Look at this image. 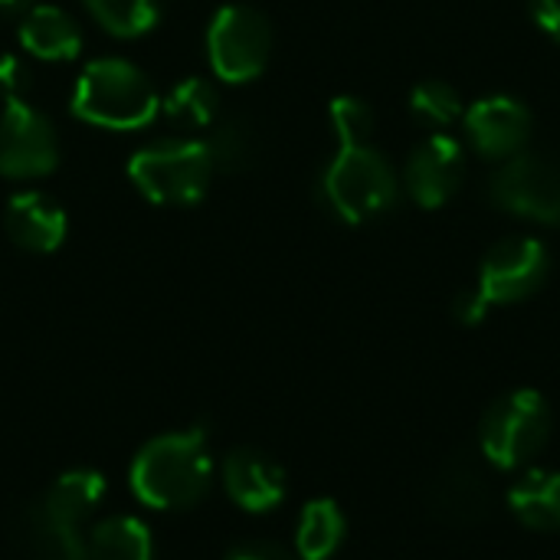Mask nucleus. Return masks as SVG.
Returning a JSON list of instances; mask_svg holds the SVG:
<instances>
[{"label":"nucleus","mask_w":560,"mask_h":560,"mask_svg":"<svg viewBox=\"0 0 560 560\" xmlns=\"http://www.w3.org/2000/svg\"><path fill=\"white\" fill-rule=\"evenodd\" d=\"M427 495H430L433 515L443 518V522H450V525H479L489 515V505H492L489 482L466 459L446 463L433 476Z\"/></svg>","instance_id":"obj_13"},{"label":"nucleus","mask_w":560,"mask_h":560,"mask_svg":"<svg viewBox=\"0 0 560 560\" xmlns=\"http://www.w3.org/2000/svg\"><path fill=\"white\" fill-rule=\"evenodd\" d=\"M59 164V138L52 121L26 98L7 102L0 115V174L13 180H36Z\"/></svg>","instance_id":"obj_8"},{"label":"nucleus","mask_w":560,"mask_h":560,"mask_svg":"<svg viewBox=\"0 0 560 560\" xmlns=\"http://www.w3.org/2000/svg\"><path fill=\"white\" fill-rule=\"evenodd\" d=\"M226 560H295L285 548L279 545H266V541H253V545H240L233 548Z\"/></svg>","instance_id":"obj_27"},{"label":"nucleus","mask_w":560,"mask_h":560,"mask_svg":"<svg viewBox=\"0 0 560 560\" xmlns=\"http://www.w3.org/2000/svg\"><path fill=\"white\" fill-rule=\"evenodd\" d=\"M345 515L331 499H315L305 505L295 532V548L302 560H328L345 541Z\"/></svg>","instance_id":"obj_20"},{"label":"nucleus","mask_w":560,"mask_h":560,"mask_svg":"<svg viewBox=\"0 0 560 560\" xmlns=\"http://www.w3.org/2000/svg\"><path fill=\"white\" fill-rule=\"evenodd\" d=\"M548 436H551L548 400L532 387H518L512 394H502L489 407V413L482 417L479 446L486 463L509 472L528 466L548 446Z\"/></svg>","instance_id":"obj_5"},{"label":"nucleus","mask_w":560,"mask_h":560,"mask_svg":"<svg viewBox=\"0 0 560 560\" xmlns=\"http://www.w3.org/2000/svg\"><path fill=\"white\" fill-rule=\"evenodd\" d=\"M89 560H151V532L131 515L105 518L92 528L85 541Z\"/></svg>","instance_id":"obj_19"},{"label":"nucleus","mask_w":560,"mask_h":560,"mask_svg":"<svg viewBox=\"0 0 560 560\" xmlns=\"http://www.w3.org/2000/svg\"><path fill=\"white\" fill-rule=\"evenodd\" d=\"M548 269H551V259H548L545 243H538L535 236H505L486 253L479 266L476 292L482 295L489 308L512 305V302L535 295L545 285Z\"/></svg>","instance_id":"obj_9"},{"label":"nucleus","mask_w":560,"mask_h":560,"mask_svg":"<svg viewBox=\"0 0 560 560\" xmlns=\"http://www.w3.org/2000/svg\"><path fill=\"white\" fill-rule=\"evenodd\" d=\"M36 0H0V10H30Z\"/></svg>","instance_id":"obj_30"},{"label":"nucleus","mask_w":560,"mask_h":560,"mask_svg":"<svg viewBox=\"0 0 560 560\" xmlns=\"http://www.w3.org/2000/svg\"><path fill=\"white\" fill-rule=\"evenodd\" d=\"M79 525H69L43 509L36 499L23 512V532H26V548L33 560H89L85 541L75 532Z\"/></svg>","instance_id":"obj_17"},{"label":"nucleus","mask_w":560,"mask_h":560,"mask_svg":"<svg viewBox=\"0 0 560 560\" xmlns=\"http://www.w3.org/2000/svg\"><path fill=\"white\" fill-rule=\"evenodd\" d=\"M217 105H220L217 89L200 75H190V79L177 82L167 92V98L161 102L164 118L177 131H207V128H213L217 125Z\"/></svg>","instance_id":"obj_21"},{"label":"nucleus","mask_w":560,"mask_h":560,"mask_svg":"<svg viewBox=\"0 0 560 560\" xmlns=\"http://www.w3.org/2000/svg\"><path fill=\"white\" fill-rule=\"evenodd\" d=\"M16 36L26 56L46 59V62H69L82 49V33L75 20L62 7H52V3H33L30 10H23Z\"/></svg>","instance_id":"obj_15"},{"label":"nucleus","mask_w":560,"mask_h":560,"mask_svg":"<svg viewBox=\"0 0 560 560\" xmlns=\"http://www.w3.org/2000/svg\"><path fill=\"white\" fill-rule=\"evenodd\" d=\"M489 197L512 217L548 226L560 223V167L548 158L518 151L492 174Z\"/></svg>","instance_id":"obj_7"},{"label":"nucleus","mask_w":560,"mask_h":560,"mask_svg":"<svg viewBox=\"0 0 560 560\" xmlns=\"http://www.w3.org/2000/svg\"><path fill=\"white\" fill-rule=\"evenodd\" d=\"M328 121L338 138V148H354V144H371L374 131V112L364 98L358 95H338L328 105Z\"/></svg>","instance_id":"obj_25"},{"label":"nucleus","mask_w":560,"mask_h":560,"mask_svg":"<svg viewBox=\"0 0 560 560\" xmlns=\"http://www.w3.org/2000/svg\"><path fill=\"white\" fill-rule=\"evenodd\" d=\"M230 499L246 512H269L285 499V469L259 450H233L223 466Z\"/></svg>","instance_id":"obj_14"},{"label":"nucleus","mask_w":560,"mask_h":560,"mask_svg":"<svg viewBox=\"0 0 560 560\" xmlns=\"http://www.w3.org/2000/svg\"><path fill=\"white\" fill-rule=\"evenodd\" d=\"M128 177L144 200L158 207H187L203 200L213 177V161L207 141L164 138L135 151L128 161Z\"/></svg>","instance_id":"obj_3"},{"label":"nucleus","mask_w":560,"mask_h":560,"mask_svg":"<svg viewBox=\"0 0 560 560\" xmlns=\"http://www.w3.org/2000/svg\"><path fill=\"white\" fill-rule=\"evenodd\" d=\"M85 7L98 26L121 39L144 36L161 20V0H85Z\"/></svg>","instance_id":"obj_22"},{"label":"nucleus","mask_w":560,"mask_h":560,"mask_svg":"<svg viewBox=\"0 0 560 560\" xmlns=\"http://www.w3.org/2000/svg\"><path fill=\"white\" fill-rule=\"evenodd\" d=\"M3 226L7 236L26 249V253H56L69 233V217L59 207V200H52L43 190H20L7 200L3 210Z\"/></svg>","instance_id":"obj_12"},{"label":"nucleus","mask_w":560,"mask_h":560,"mask_svg":"<svg viewBox=\"0 0 560 560\" xmlns=\"http://www.w3.org/2000/svg\"><path fill=\"white\" fill-rule=\"evenodd\" d=\"M213 463L200 430L151 440L131 463V489L148 509L174 512L203 499Z\"/></svg>","instance_id":"obj_1"},{"label":"nucleus","mask_w":560,"mask_h":560,"mask_svg":"<svg viewBox=\"0 0 560 560\" xmlns=\"http://www.w3.org/2000/svg\"><path fill=\"white\" fill-rule=\"evenodd\" d=\"M463 128L482 158H512L532 138V112L512 95H489L463 112Z\"/></svg>","instance_id":"obj_11"},{"label":"nucleus","mask_w":560,"mask_h":560,"mask_svg":"<svg viewBox=\"0 0 560 560\" xmlns=\"http://www.w3.org/2000/svg\"><path fill=\"white\" fill-rule=\"evenodd\" d=\"M322 197L338 220L368 223L394 207L397 174L390 161L371 144L338 148L322 174Z\"/></svg>","instance_id":"obj_4"},{"label":"nucleus","mask_w":560,"mask_h":560,"mask_svg":"<svg viewBox=\"0 0 560 560\" xmlns=\"http://www.w3.org/2000/svg\"><path fill=\"white\" fill-rule=\"evenodd\" d=\"M410 115L420 125L443 131L463 118V95L456 85H450L443 79H427V82L413 85V92H410Z\"/></svg>","instance_id":"obj_24"},{"label":"nucleus","mask_w":560,"mask_h":560,"mask_svg":"<svg viewBox=\"0 0 560 560\" xmlns=\"http://www.w3.org/2000/svg\"><path fill=\"white\" fill-rule=\"evenodd\" d=\"M207 151L213 161V171H246L256 161V131L246 118H226L210 128Z\"/></svg>","instance_id":"obj_23"},{"label":"nucleus","mask_w":560,"mask_h":560,"mask_svg":"<svg viewBox=\"0 0 560 560\" xmlns=\"http://www.w3.org/2000/svg\"><path fill=\"white\" fill-rule=\"evenodd\" d=\"M538 26L560 43V0H532Z\"/></svg>","instance_id":"obj_29"},{"label":"nucleus","mask_w":560,"mask_h":560,"mask_svg":"<svg viewBox=\"0 0 560 560\" xmlns=\"http://www.w3.org/2000/svg\"><path fill=\"white\" fill-rule=\"evenodd\" d=\"M72 112L108 131H135L158 118L161 98L151 79L128 59H92L72 92Z\"/></svg>","instance_id":"obj_2"},{"label":"nucleus","mask_w":560,"mask_h":560,"mask_svg":"<svg viewBox=\"0 0 560 560\" xmlns=\"http://www.w3.org/2000/svg\"><path fill=\"white\" fill-rule=\"evenodd\" d=\"M512 515L532 532H560V472L532 469L509 492Z\"/></svg>","instance_id":"obj_16"},{"label":"nucleus","mask_w":560,"mask_h":560,"mask_svg":"<svg viewBox=\"0 0 560 560\" xmlns=\"http://www.w3.org/2000/svg\"><path fill=\"white\" fill-rule=\"evenodd\" d=\"M105 499V479L95 469H72L59 476L39 499L43 509L69 525H82Z\"/></svg>","instance_id":"obj_18"},{"label":"nucleus","mask_w":560,"mask_h":560,"mask_svg":"<svg viewBox=\"0 0 560 560\" xmlns=\"http://www.w3.org/2000/svg\"><path fill=\"white\" fill-rule=\"evenodd\" d=\"M26 89H30V66L23 56H0V95L7 102L13 98H26Z\"/></svg>","instance_id":"obj_26"},{"label":"nucleus","mask_w":560,"mask_h":560,"mask_svg":"<svg viewBox=\"0 0 560 560\" xmlns=\"http://www.w3.org/2000/svg\"><path fill=\"white\" fill-rule=\"evenodd\" d=\"M207 56L223 82H253L272 56L269 20L246 3H226L207 26Z\"/></svg>","instance_id":"obj_6"},{"label":"nucleus","mask_w":560,"mask_h":560,"mask_svg":"<svg viewBox=\"0 0 560 560\" xmlns=\"http://www.w3.org/2000/svg\"><path fill=\"white\" fill-rule=\"evenodd\" d=\"M486 315H489V305L482 302V295H479L476 289H469V292H463V295L456 299V318H459L463 325H479Z\"/></svg>","instance_id":"obj_28"},{"label":"nucleus","mask_w":560,"mask_h":560,"mask_svg":"<svg viewBox=\"0 0 560 560\" xmlns=\"http://www.w3.org/2000/svg\"><path fill=\"white\" fill-rule=\"evenodd\" d=\"M463 141L436 131L430 135L407 161V190L413 197V203H420L423 210H440L443 203L453 200V194L463 184Z\"/></svg>","instance_id":"obj_10"}]
</instances>
